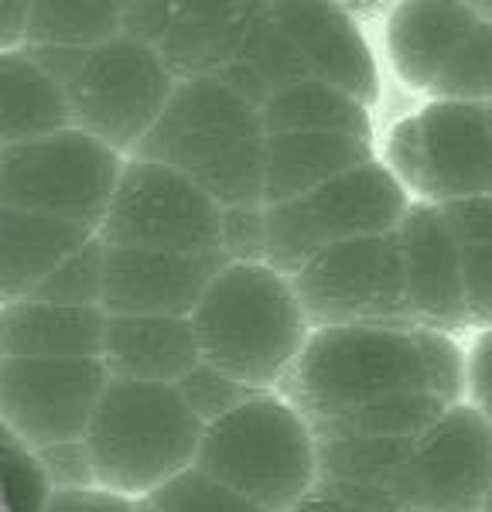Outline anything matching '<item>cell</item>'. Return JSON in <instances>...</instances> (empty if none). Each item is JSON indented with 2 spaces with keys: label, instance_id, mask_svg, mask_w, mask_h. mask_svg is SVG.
I'll return each mask as SVG.
<instances>
[{
  "label": "cell",
  "instance_id": "42",
  "mask_svg": "<svg viewBox=\"0 0 492 512\" xmlns=\"http://www.w3.org/2000/svg\"><path fill=\"white\" fill-rule=\"evenodd\" d=\"M482 512H492V482H489V492H486V502H482Z\"/></svg>",
  "mask_w": 492,
  "mask_h": 512
},
{
  "label": "cell",
  "instance_id": "6",
  "mask_svg": "<svg viewBox=\"0 0 492 512\" xmlns=\"http://www.w3.org/2000/svg\"><path fill=\"white\" fill-rule=\"evenodd\" d=\"M376 161L410 202L451 205L492 195V134L486 106L421 99L376 134Z\"/></svg>",
  "mask_w": 492,
  "mask_h": 512
},
{
  "label": "cell",
  "instance_id": "35",
  "mask_svg": "<svg viewBox=\"0 0 492 512\" xmlns=\"http://www.w3.org/2000/svg\"><path fill=\"white\" fill-rule=\"evenodd\" d=\"M462 260V291H465V318L469 328L492 325V239L458 246Z\"/></svg>",
  "mask_w": 492,
  "mask_h": 512
},
{
  "label": "cell",
  "instance_id": "5",
  "mask_svg": "<svg viewBox=\"0 0 492 512\" xmlns=\"http://www.w3.org/2000/svg\"><path fill=\"white\" fill-rule=\"evenodd\" d=\"M195 468L264 512H291L315 492V431L281 393H253L202 431Z\"/></svg>",
  "mask_w": 492,
  "mask_h": 512
},
{
  "label": "cell",
  "instance_id": "9",
  "mask_svg": "<svg viewBox=\"0 0 492 512\" xmlns=\"http://www.w3.org/2000/svg\"><path fill=\"white\" fill-rule=\"evenodd\" d=\"M62 93L69 106V127L100 140L120 158H134L175 93V76L164 69L154 48L117 35L89 48Z\"/></svg>",
  "mask_w": 492,
  "mask_h": 512
},
{
  "label": "cell",
  "instance_id": "12",
  "mask_svg": "<svg viewBox=\"0 0 492 512\" xmlns=\"http://www.w3.org/2000/svg\"><path fill=\"white\" fill-rule=\"evenodd\" d=\"M492 482V427L455 403L410 444L393 478L400 509L482 512Z\"/></svg>",
  "mask_w": 492,
  "mask_h": 512
},
{
  "label": "cell",
  "instance_id": "34",
  "mask_svg": "<svg viewBox=\"0 0 492 512\" xmlns=\"http://www.w3.org/2000/svg\"><path fill=\"white\" fill-rule=\"evenodd\" d=\"M462 403L492 427V325L462 332Z\"/></svg>",
  "mask_w": 492,
  "mask_h": 512
},
{
  "label": "cell",
  "instance_id": "28",
  "mask_svg": "<svg viewBox=\"0 0 492 512\" xmlns=\"http://www.w3.org/2000/svg\"><path fill=\"white\" fill-rule=\"evenodd\" d=\"M479 11V7H475ZM428 99H455V103H479L492 99V21L482 18L455 48L445 72L434 82Z\"/></svg>",
  "mask_w": 492,
  "mask_h": 512
},
{
  "label": "cell",
  "instance_id": "41",
  "mask_svg": "<svg viewBox=\"0 0 492 512\" xmlns=\"http://www.w3.org/2000/svg\"><path fill=\"white\" fill-rule=\"evenodd\" d=\"M475 7H479L482 18H489V21H492V4H475Z\"/></svg>",
  "mask_w": 492,
  "mask_h": 512
},
{
  "label": "cell",
  "instance_id": "27",
  "mask_svg": "<svg viewBox=\"0 0 492 512\" xmlns=\"http://www.w3.org/2000/svg\"><path fill=\"white\" fill-rule=\"evenodd\" d=\"M120 35V4H31L24 45L89 48Z\"/></svg>",
  "mask_w": 492,
  "mask_h": 512
},
{
  "label": "cell",
  "instance_id": "36",
  "mask_svg": "<svg viewBox=\"0 0 492 512\" xmlns=\"http://www.w3.org/2000/svg\"><path fill=\"white\" fill-rule=\"evenodd\" d=\"M45 475L52 482L55 492H82V489H96V475H93V461H89L86 444L79 441H62L52 448L38 451Z\"/></svg>",
  "mask_w": 492,
  "mask_h": 512
},
{
  "label": "cell",
  "instance_id": "23",
  "mask_svg": "<svg viewBox=\"0 0 492 512\" xmlns=\"http://www.w3.org/2000/svg\"><path fill=\"white\" fill-rule=\"evenodd\" d=\"M219 82L240 93L260 110L274 96L287 93L298 82H308V69L294 41L284 35L270 14V4H253L233 55L219 72Z\"/></svg>",
  "mask_w": 492,
  "mask_h": 512
},
{
  "label": "cell",
  "instance_id": "29",
  "mask_svg": "<svg viewBox=\"0 0 492 512\" xmlns=\"http://www.w3.org/2000/svg\"><path fill=\"white\" fill-rule=\"evenodd\" d=\"M31 301L59 308H100L103 301V243L89 236L35 287Z\"/></svg>",
  "mask_w": 492,
  "mask_h": 512
},
{
  "label": "cell",
  "instance_id": "10",
  "mask_svg": "<svg viewBox=\"0 0 492 512\" xmlns=\"http://www.w3.org/2000/svg\"><path fill=\"white\" fill-rule=\"evenodd\" d=\"M223 205L161 164L127 158L96 229L103 246L158 253H219Z\"/></svg>",
  "mask_w": 492,
  "mask_h": 512
},
{
  "label": "cell",
  "instance_id": "1",
  "mask_svg": "<svg viewBox=\"0 0 492 512\" xmlns=\"http://www.w3.org/2000/svg\"><path fill=\"white\" fill-rule=\"evenodd\" d=\"M277 393L311 427L335 424L397 396L431 393L462 403V335L414 321L311 328Z\"/></svg>",
  "mask_w": 492,
  "mask_h": 512
},
{
  "label": "cell",
  "instance_id": "33",
  "mask_svg": "<svg viewBox=\"0 0 492 512\" xmlns=\"http://www.w3.org/2000/svg\"><path fill=\"white\" fill-rule=\"evenodd\" d=\"M219 253L226 263H267V209L229 205L219 226Z\"/></svg>",
  "mask_w": 492,
  "mask_h": 512
},
{
  "label": "cell",
  "instance_id": "4",
  "mask_svg": "<svg viewBox=\"0 0 492 512\" xmlns=\"http://www.w3.org/2000/svg\"><path fill=\"white\" fill-rule=\"evenodd\" d=\"M205 427L168 383L110 379L82 444L96 489L141 502L195 465Z\"/></svg>",
  "mask_w": 492,
  "mask_h": 512
},
{
  "label": "cell",
  "instance_id": "13",
  "mask_svg": "<svg viewBox=\"0 0 492 512\" xmlns=\"http://www.w3.org/2000/svg\"><path fill=\"white\" fill-rule=\"evenodd\" d=\"M106 383L100 359L0 362V424L31 451L79 441Z\"/></svg>",
  "mask_w": 492,
  "mask_h": 512
},
{
  "label": "cell",
  "instance_id": "19",
  "mask_svg": "<svg viewBox=\"0 0 492 512\" xmlns=\"http://www.w3.org/2000/svg\"><path fill=\"white\" fill-rule=\"evenodd\" d=\"M103 328L100 308H59L24 297L0 308V362L100 359Z\"/></svg>",
  "mask_w": 492,
  "mask_h": 512
},
{
  "label": "cell",
  "instance_id": "40",
  "mask_svg": "<svg viewBox=\"0 0 492 512\" xmlns=\"http://www.w3.org/2000/svg\"><path fill=\"white\" fill-rule=\"evenodd\" d=\"M291 512H369V509L349 506V502H339V499H328V495H322V492H311L308 499Z\"/></svg>",
  "mask_w": 492,
  "mask_h": 512
},
{
  "label": "cell",
  "instance_id": "2",
  "mask_svg": "<svg viewBox=\"0 0 492 512\" xmlns=\"http://www.w3.org/2000/svg\"><path fill=\"white\" fill-rule=\"evenodd\" d=\"M264 144L257 106L219 79H185L134 158L175 171L229 209L264 205Z\"/></svg>",
  "mask_w": 492,
  "mask_h": 512
},
{
  "label": "cell",
  "instance_id": "16",
  "mask_svg": "<svg viewBox=\"0 0 492 512\" xmlns=\"http://www.w3.org/2000/svg\"><path fill=\"white\" fill-rule=\"evenodd\" d=\"M475 4H390L376 11V59L383 82L414 103L431 96L455 48L475 28Z\"/></svg>",
  "mask_w": 492,
  "mask_h": 512
},
{
  "label": "cell",
  "instance_id": "8",
  "mask_svg": "<svg viewBox=\"0 0 492 512\" xmlns=\"http://www.w3.org/2000/svg\"><path fill=\"white\" fill-rule=\"evenodd\" d=\"M410 198L380 161H369L315 192L267 209V263L284 277L315 253L359 236L393 233Z\"/></svg>",
  "mask_w": 492,
  "mask_h": 512
},
{
  "label": "cell",
  "instance_id": "25",
  "mask_svg": "<svg viewBox=\"0 0 492 512\" xmlns=\"http://www.w3.org/2000/svg\"><path fill=\"white\" fill-rule=\"evenodd\" d=\"M69 127L62 86L31 59L28 48L0 52V147L24 144Z\"/></svg>",
  "mask_w": 492,
  "mask_h": 512
},
{
  "label": "cell",
  "instance_id": "22",
  "mask_svg": "<svg viewBox=\"0 0 492 512\" xmlns=\"http://www.w3.org/2000/svg\"><path fill=\"white\" fill-rule=\"evenodd\" d=\"M253 4H171L164 38L154 52L164 69L185 79H219Z\"/></svg>",
  "mask_w": 492,
  "mask_h": 512
},
{
  "label": "cell",
  "instance_id": "11",
  "mask_svg": "<svg viewBox=\"0 0 492 512\" xmlns=\"http://www.w3.org/2000/svg\"><path fill=\"white\" fill-rule=\"evenodd\" d=\"M291 287L311 328L410 321L404 263L393 233L328 246L291 274Z\"/></svg>",
  "mask_w": 492,
  "mask_h": 512
},
{
  "label": "cell",
  "instance_id": "18",
  "mask_svg": "<svg viewBox=\"0 0 492 512\" xmlns=\"http://www.w3.org/2000/svg\"><path fill=\"white\" fill-rule=\"evenodd\" d=\"M414 441H380L342 431H315L318 482L315 492L369 512H400L393 478Z\"/></svg>",
  "mask_w": 492,
  "mask_h": 512
},
{
  "label": "cell",
  "instance_id": "7",
  "mask_svg": "<svg viewBox=\"0 0 492 512\" xmlns=\"http://www.w3.org/2000/svg\"><path fill=\"white\" fill-rule=\"evenodd\" d=\"M123 161L76 127L0 147V202L96 236Z\"/></svg>",
  "mask_w": 492,
  "mask_h": 512
},
{
  "label": "cell",
  "instance_id": "38",
  "mask_svg": "<svg viewBox=\"0 0 492 512\" xmlns=\"http://www.w3.org/2000/svg\"><path fill=\"white\" fill-rule=\"evenodd\" d=\"M45 512H141L137 502L120 499L103 489H82V492H55L48 499Z\"/></svg>",
  "mask_w": 492,
  "mask_h": 512
},
{
  "label": "cell",
  "instance_id": "44",
  "mask_svg": "<svg viewBox=\"0 0 492 512\" xmlns=\"http://www.w3.org/2000/svg\"><path fill=\"white\" fill-rule=\"evenodd\" d=\"M400 512H424V509H400Z\"/></svg>",
  "mask_w": 492,
  "mask_h": 512
},
{
  "label": "cell",
  "instance_id": "21",
  "mask_svg": "<svg viewBox=\"0 0 492 512\" xmlns=\"http://www.w3.org/2000/svg\"><path fill=\"white\" fill-rule=\"evenodd\" d=\"M376 161V140L346 134H270L264 144V205H284Z\"/></svg>",
  "mask_w": 492,
  "mask_h": 512
},
{
  "label": "cell",
  "instance_id": "37",
  "mask_svg": "<svg viewBox=\"0 0 492 512\" xmlns=\"http://www.w3.org/2000/svg\"><path fill=\"white\" fill-rule=\"evenodd\" d=\"M455 243H479V239H492V195L465 198V202L441 205Z\"/></svg>",
  "mask_w": 492,
  "mask_h": 512
},
{
  "label": "cell",
  "instance_id": "14",
  "mask_svg": "<svg viewBox=\"0 0 492 512\" xmlns=\"http://www.w3.org/2000/svg\"><path fill=\"white\" fill-rule=\"evenodd\" d=\"M281 31L294 41L308 79L325 82L369 110L383 106V69L363 18L342 4H270Z\"/></svg>",
  "mask_w": 492,
  "mask_h": 512
},
{
  "label": "cell",
  "instance_id": "30",
  "mask_svg": "<svg viewBox=\"0 0 492 512\" xmlns=\"http://www.w3.org/2000/svg\"><path fill=\"white\" fill-rule=\"evenodd\" d=\"M55 495L38 451L0 424V506L4 512H45Z\"/></svg>",
  "mask_w": 492,
  "mask_h": 512
},
{
  "label": "cell",
  "instance_id": "24",
  "mask_svg": "<svg viewBox=\"0 0 492 512\" xmlns=\"http://www.w3.org/2000/svg\"><path fill=\"white\" fill-rule=\"evenodd\" d=\"M93 233L21 212L0 202V308L35 294V287Z\"/></svg>",
  "mask_w": 492,
  "mask_h": 512
},
{
  "label": "cell",
  "instance_id": "15",
  "mask_svg": "<svg viewBox=\"0 0 492 512\" xmlns=\"http://www.w3.org/2000/svg\"><path fill=\"white\" fill-rule=\"evenodd\" d=\"M226 267L223 253H158L103 246V301L110 318H192L212 277Z\"/></svg>",
  "mask_w": 492,
  "mask_h": 512
},
{
  "label": "cell",
  "instance_id": "39",
  "mask_svg": "<svg viewBox=\"0 0 492 512\" xmlns=\"http://www.w3.org/2000/svg\"><path fill=\"white\" fill-rule=\"evenodd\" d=\"M28 11H31V4H0V52L24 48Z\"/></svg>",
  "mask_w": 492,
  "mask_h": 512
},
{
  "label": "cell",
  "instance_id": "32",
  "mask_svg": "<svg viewBox=\"0 0 492 512\" xmlns=\"http://www.w3.org/2000/svg\"><path fill=\"white\" fill-rule=\"evenodd\" d=\"M175 390L202 427H209V424H216V420H223L226 414H233L240 403H246L253 396V390H246V386H240L236 379H229L226 373H219V369H212L209 362H202V359L178 379Z\"/></svg>",
  "mask_w": 492,
  "mask_h": 512
},
{
  "label": "cell",
  "instance_id": "31",
  "mask_svg": "<svg viewBox=\"0 0 492 512\" xmlns=\"http://www.w3.org/2000/svg\"><path fill=\"white\" fill-rule=\"evenodd\" d=\"M137 509L141 512H264L260 506H253V502H246L243 495L219 485L216 478L199 472L195 465L137 502Z\"/></svg>",
  "mask_w": 492,
  "mask_h": 512
},
{
  "label": "cell",
  "instance_id": "43",
  "mask_svg": "<svg viewBox=\"0 0 492 512\" xmlns=\"http://www.w3.org/2000/svg\"><path fill=\"white\" fill-rule=\"evenodd\" d=\"M486 123H489V134H492V99L486 103Z\"/></svg>",
  "mask_w": 492,
  "mask_h": 512
},
{
  "label": "cell",
  "instance_id": "20",
  "mask_svg": "<svg viewBox=\"0 0 492 512\" xmlns=\"http://www.w3.org/2000/svg\"><path fill=\"white\" fill-rule=\"evenodd\" d=\"M100 362L110 379L175 386L199 362L188 318H110Z\"/></svg>",
  "mask_w": 492,
  "mask_h": 512
},
{
  "label": "cell",
  "instance_id": "3",
  "mask_svg": "<svg viewBox=\"0 0 492 512\" xmlns=\"http://www.w3.org/2000/svg\"><path fill=\"white\" fill-rule=\"evenodd\" d=\"M199 359L253 393H277L311 325L291 277L270 263H226L192 311Z\"/></svg>",
  "mask_w": 492,
  "mask_h": 512
},
{
  "label": "cell",
  "instance_id": "26",
  "mask_svg": "<svg viewBox=\"0 0 492 512\" xmlns=\"http://www.w3.org/2000/svg\"><path fill=\"white\" fill-rule=\"evenodd\" d=\"M264 134H346L376 140V113L325 82H298L260 106Z\"/></svg>",
  "mask_w": 492,
  "mask_h": 512
},
{
  "label": "cell",
  "instance_id": "17",
  "mask_svg": "<svg viewBox=\"0 0 492 512\" xmlns=\"http://www.w3.org/2000/svg\"><path fill=\"white\" fill-rule=\"evenodd\" d=\"M404 263L407 318L414 325L462 335L469 328L462 291V260L438 205L410 202L393 229Z\"/></svg>",
  "mask_w": 492,
  "mask_h": 512
}]
</instances>
